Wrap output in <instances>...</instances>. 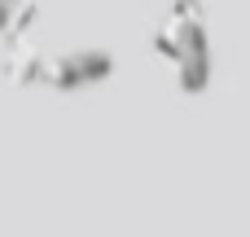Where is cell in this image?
Returning a JSON list of instances; mask_svg holds the SVG:
<instances>
[{
  "label": "cell",
  "instance_id": "1",
  "mask_svg": "<svg viewBox=\"0 0 250 237\" xmlns=\"http://www.w3.org/2000/svg\"><path fill=\"white\" fill-rule=\"evenodd\" d=\"M193 0H22V35L35 57L114 62L136 44H154Z\"/></svg>",
  "mask_w": 250,
  "mask_h": 237
}]
</instances>
